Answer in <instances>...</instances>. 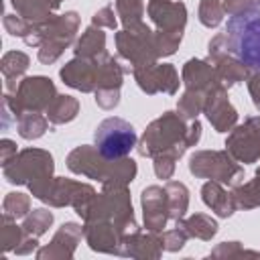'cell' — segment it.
Here are the masks:
<instances>
[{"mask_svg":"<svg viewBox=\"0 0 260 260\" xmlns=\"http://www.w3.org/2000/svg\"><path fill=\"white\" fill-rule=\"evenodd\" d=\"M30 65V57L22 51H8L2 55L0 59V71L4 75V91L6 93H14L22 75L26 73Z\"/></svg>","mask_w":260,"mask_h":260,"instance_id":"obj_24","label":"cell"},{"mask_svg":"<svg viewBox=\"0 0 260 260\" xmlns=\"http://www.w3.org/2000/svg\"><path fill=\"white\" fill-rule=\"evenodd\" d=\"M16 154H18V150H16V142L10 140V138H2V140H0V165L6 167Z\"/></svg>","mask_w":260,"mask_h":260,"instance_id":"obj_44","label":"cell"},{"mask_svg":"<svg viewBox=\"0 0 260 260\" xmlns=\"http://www.w3.org/2000/svg\"><path fill=\"white\" fill-rule=\"evenodd\" d=\"M167 203H169V217L171 221H179L187 215L189 209V189L181 181H167L165 183Z\"/></svg>","mask_w":260,"mask_h":260,"instance_id":"obj_29","label":"cell"},{"mask_svg":"<svg viewBox=\"0 0 260 260\" xmlns=\"http://www.w3.org/2000/svg\"><path fill=\"white\" fill-rule=\"evenodd\" d=\"M187 240H189V234L179 223H175V228H171V230L160 232V244H162L165 252H179L187 244Z\"/></svg>","mask_w":260,"mask_h":260,"instance_id":"obj_40","label":"cell"},{"mask_svg":"<svg viewBox=\"0 0 260 260\" xmlns=\"http://www.w3.org/2000/svg\"><path fill=\"white\" fill-rule=\"evenodd\" d=\"M100 59H83V57H73L71 61H67L61 71L59 77L67 87H73L81 93H93L98 87V75H100Z\"/></svg>","mask_w":260,"mask_h":260,"instance_id":"obj_16","label":"cell"},{"mask_svg":"<svg viewBox=\"0 0 260 260\" xmlns=\"http://www.w3.org/2000/svg\"><path fill=\"white\" fill-rule=\"evenodd\" d=\"M43 2H45V4H47L51 10H57V8L63 4V0H43Z\"/></svg>","mask_w":260,"mask_h":260,"instance_id":"obj_48","label":"cell"},{"mask_svg":"<svg viewBox=\"0 0 260 260\" xmlns=\"http://www.w3.org/2000/svg\"><path fill=\"white\" fill-rule=\"evenodd\" d=\"M53 171V154L43 148H22L6 167H2V175L8 183L28 187L30 195L43 203L55 181Z\"/></svg>","mask_w":260,"mask_h":260,"instance_id":"obj_3","label":"cell"},{"mask_svg":"<svg viewBox=\"0 0 260 260\" xmlns=\"http://www.w3.org/2000/svg\"><path fill=\"white\" fill-rule=\"evenodd\" d=\"M114 43H116V53L120 61L128 67L130 73H134L136 69L148 67L160 59L154 30L144 22L118 30L114 35Z\"/></svg>","mask_w":260,"mask_h":260,"instance_id":"obj_6","label":"cell"},{"mask_svg":"<svg viewBox=\"0 0 260 260\" xmlns=\"http://www.w3.org/2000/svg\"><path fill=\"white\" fill-rule=\"evenodd\" d=\"M67 169L75 175L93 179L102 185H130L136 179L138 167L130 156L108 158L93 144H79L67 154Z\"/></svg>","mask_w":260,"mask_h":260,"instance_id":"obj_2","label":"cell"},{"mask_svg":"<svg viewBox=\"0 0 260 260\" xmlns=\"http://www.w3.org/2000/svg\"><path fill=\"white\" fill-rule=\"evenodd\" d=\"M223 14H225V10H223L221 0H201L199 2L197 18L203 26H207V28L219 26L221 20H223Z\"/></svg>","mask_w":260,"mask_h":260,"instance_id":"obj_38","label":"cell"},{"mask_svg":"<svg viewBox=\"0 0 260 260\" xmlns=\"http://www.w3.org/2000/svg\"><path fill=\"white\" fill-rule=\"evenodd\" d=\"M95 195L98 193L89 183H81V181H73V179H65V177H55L45 203L51 207H73L75 213L83 219Z\"/></svg>","mask_w":260,"mask_h":260,"instance_id":"obj_12","label":"cell"},{"mask_svg":"<svg viewBox=\"0 0 260 260\" xmlns=\"http://www.w3.org/2000/svg\"><path fill=\"white\" fill-rule=\"evenodd\" d=\"M144 10H146L144 0H116V14L120 16V22L124 24V28L140 24Z\"/></svg>","mask_w":260,"mask_h":260,"instance_id":"obj_36","label":"cell"},{"mask_svg":"<svg viewBox=\"0 0 260 260\" xmlns=\"http://www.w3.org/2000/svg\"><path fill=\"white\" fill-rule=\"evenodd\" d=\"M116 256L136 258V260H158L162 256L160 234H154L148 230L146 232L136 230V232L120 238Z\"/></svg>","mask_w":260,"mask_h":260,"instance_id":"obj_20","label":"cell"},{"mask_svg":"<svg viewBox=\"0 0 260 260\" xmlns=\"http://www.w3.org/2000/svg\"><path fill=\"white\" fill-rule=\"evenodd\" d=\"M175 223L185 228L189 238H197V240H203V242H209L219 230L217 221L207 213H191V215H185L183 219H179Z\"/></svg>","mask_w":260,"mask_h":260,"instance_id":"obj_28","label":"cell"},{"mask_svg":"<svg viewBox=\"0 0 260 260\" xmlns=\"http://www.w3.org/2000/svg\"><path fill=\"white\" fill-rule=\"evenodd\" d=\"M140 205H142V221L148 232L160 234L167 223H169V203H167V193L165 187L160 185H148L142 189L140 195Z\"/></svg>","mask_w":260,"mask_h":260,"instance_id":"obj_19","label":"cell"},{"mask_svg":"<svg viewBox=\"0 0 260 260\" xmlns=\"http://www.w3.org/2000/svg\"><path fill=\"white\" fill-rule=\"evenodd\" d=\"M79 100L67 93H57V98L51 102V106L47 108V118L51 124L61 126V124H69L77 118L79 114Z\"/></svg>","mask_w":260,"mask_h":260,"instance_id":"obj_27","label":"cell"},{"mask_svg":"<svg viewBox=\"0 0 260 260\" xmlns=\"http://www.w3.org/2000/svg\"><path fill=\"white\" fill-rule=\"evenodd\" d=\"M211 258H244V256H250V258H260V252L258 250H246L240 242H221L217 244L211 254Z\"/></svg>","mask_w":260,"mask_h":260,"instance_id":"obj_39","label":"cell"},{"mask_svg":"<svg viewBox=\"0 0 260 260\" xmlns=\"http://www.w3.org/2000/svg\"><path fill=\"white\" fill-rule=\"evenodd\" d=\"M205 100H207V91H201V89H185L183 95L179 98L177 102V112L187 120H195L199 114H203V106H205Z\"/></svg>","mask_w":260,"mask_h":260,"instance_id":"obj_32","label":"cell"},{"mask_svg":"<svg viewBox=\"0 0 260 260\" xmlns=\"http://www.w3.org/2000/svg\"><path fill=\"white\" fill-rule=\"evenodd\" d=\"M246 83H248V91H250L252 104L260 110V71H252L250 77L246 79Z\"/></svg>","mask_w":260,"mask_h":260,"instance_id":"obj_46","label":"cell"},{"mask_svg":"<svg viewBox=\"0 0 260 260\" xmlns=\"http://www.w3.org/2000/svg\"><path fill=\"white\" fill-rule=\"evenodd\" d=\"M91 24L98 26V28H110V30H116V28H118V18H116V14H114L112 4L100 8V10L91 16Z\"/></svg>","mask_w":260,"mask_h":260,"instance_id":"obj_43","label":"cell"},{"mask_svg":"<svg viewBox=\"0 0 260 260\" xmlns=\"http://www.w3.org/2000/svg\"><path fill=\"white\" fill-rule=\"evenodd\" d=\"M26 238V232L22 225L16 223L14 217L2 213V221H0V248L2 252H14V248Z\"/></svg>","mask_w":260,"mask_h":260,"instance_id":"obj_33","label":"cell"},{"mask_svg":"<svg viewBox=\"0 0 260 260\" xmlns=\"http://www.w3.org/2000/svg\"><path fill=\"white\" fill-rule=\"evenodd\" d=\"M2 24H4V28H6V32L8 35H12V37H18V39H26V35L35 28V24H30V22H26L22 16H18L16 12L12 14V12H6L4 14V18H2Z\"/></svg>","mask_w":260,"mask_h":260,"instance_id":"obj_41","label":"cell"},{"mask_svg":"<svg viewBox=\"0 0 260 260\" xmlns=\"http://www.w3.org/2000/svg\"><path fill=\"white\" fill-rule=\"evenodd\" d=\"M134 81L136 85L146 93V95H154V93H169L175 95L179 91V73L175 69V65L171 63H152L148 67L136 69L134 73Z\"/></svg>","mask_w":260,"mask_h":260,"instance_id":"obj_15","label":"cell"},{"mask_svg":"<svg viewBox=\"0 0 260 260\" xmlns=\"http://www.w3.org/2000/svg\"><path fill=\"white\" fill-rule=\"evenodd\" d=\"M130 73L128 67L120 61L116 55H102L100 59V75H98V87L93 91V100L98 108L102 110H114L120 104V87L124 81V75Z\"/></svg>","mask_w":260,"mask_h":260,"instance_id":"obj_11","label":"cell"},{"mask_svg":"<svg viewBox=\"0 0 260 260\" xmlns=\"http://www.w3.org/2000/svg\"><path fill=\"white\" fill-rule=\"evenodd\" d=\"M87 219H108L116 225L120 238L140 230L138 221L134 217V207H132V197L128 191V185H104L102 193H98L83 217Z\"/></svg>","mask_w":260,"mask_h":260,"instance_id":"obj_4","label":"cell"},{"mask_svg":"<svg viewBox=\"0 0 260 260\" xmlns=\"http://www.w3.org/2000/svg\"><path fill=\"white\" fill-rule=\"evenodd\" d=\"M181 81L185 83V89H201L207 93L221 85L215 67L207 59H189L181 69Z\"/></svg>","mask_w":260,"mask_h":260,"instance_id":"obj_22","label":"cell"},{"mask_svg":"<svg viewBox=\"0 0 260 260\" xmlns=\"http://www.w3.org/2000/svg\"><path fill=\"white\" fill-rule=\"evenodd\" d=\"M223 32L234 55L252 71H260V8H248L232 16Z\"/></svg>","mask_w":260,"mask_h":260,"instance_id":"obj_5","label":"cell"},{"mask_svg":"<svg viewBox=\"0 0 260 260\" xmlns=\"http://www.w3.org/2000/svg\"><path fill=\"white\" fill-rule=\"evenodd\" d=\"M49 128V118L43 112H22L16 118V130L18 136L24 140H37L41 138Z\"/></svg>","mask_w":260,"mask_h":260,"instance_id":"obj_30","label":"cell"},{"mask_svg":"<svg viewBox=\"0 0 260 260\" xmlns=\"http://www.w3.org/2000/svg\"><path fill=\"white\" fill-rule=\"evenodd\" d=\"M79 26H81V18L75 10L55 14L49 22L41 24L43 43L39 47V61L43 65H53L65 53V49L75 45Z\"/></svg>","mask_w":260,"mask_h":260,"instance_id":"obj_7","label":"cell"},{"mask_svg":"<svg viewBox=\"0 0 260 260\" xmlns=\"http://www.w3.org/2000/svg\"><path fill=\"white\" fill-rule=\"evenodd\" d=\"M203 114L215 132H230L238 124V110L232 106L230 95H228V87L223 83L213 87L207 93Z\"/></svg>","mask_w":260,"mask_h":260,"instance_id":"obj_18","label":"cell"},{"mask_svg":"<svg viewBox=\"0 0 260 260\" xmlns=\"http://www.w3.org/2000/svg\"><path fill=\"white\" fill-rule=\"evenodd\" d=\"M30 211V197L26 193H18V191H10L6 193L4 201H2V213L14 217V219H24Z\"/></svg>","mask_w":260,"mask_h":260,"instance_id":"obj_37","label":"cell"},{"mask_svg":"<svg viewBox=\"0 0 260 260\" xmlns=\"http://www.w3.org/2000/svg\"><path fill=\"white\" fill-rule=\"evenodd\" d=\"M93 142L98 150L108 158H124L136 148L138 136L134 126L118 116H110L102 120L93 132Z\"/></svg>","mask_w":260,"mask_h":260,"instance_id":"obj_10","label":"cell"},{"mask_svg":"<svg viewBox=\"0 0 260 260\" xmlns=\"http://www.w3.org/2000/svg\"><path fill=\"white\" fill-rule=\"evenodd\" d=\"M211 65L215 67L217 77H219V81H221L225 87H232V85H238V83L246 81V79L250 77V73H252V69L246 67L232 51L225 53V55H221L219 59H215Z\"/></svg>","mask_w":260,"mask_h":260,"instance_id":"obj_25","label":"cell"},{"mask_svg":"<svg viewBox=\"0 0 260 260\" xmlns=\"http://www.w3.org/2000/svg\"><path fill=\"white\" fill-rule=\"evenodd\" d=\"M73 53L75 57H83V59H95L106 55V32L98 26H87L81 37L75 41L73 45Z\"/></svg>","mask_w":260,"mask_h":260,"instance_id":"obj_26","label":"cell"},{"mask_svg":"<svg viewBox=\"0 0 260 260\" xmlns=\"http://www.w3.org/2000/svg\"><path fill=\"white\" fill-rule=\"evenodd\" d=\"M146 14L154 24V30L183 39L187 24V6L181 0H148Z\"/></svg>","mask_w":260,"mask_h":260,"instance_id":"obj_14","label":"cell"},{"mask_svg":"<svg viewBox=\"0 0 260 260\" xmlns=\"http://www.w3.org/2000/svg\"><path fill=\"white\" fill-rule=\"evenodd\" d=\"M10 4L14 6V12L30 24H45L55 16L43 0H10Z\"/></svg>","mask_w":260,"mask_h":260,"instance_id":"obj_31","label":"cell"},{"mask_svg":"<svg viewBox=\"0 0 260 260\" xmlns=\"http://www.w3.org/2000/svg\"><path fill=\"white\" fill-rule=\"evenodd\" d=\"M225 150L242 165H252L260 158V114L248 116L244 124H236L230 130Z\"/></svg>","mask_w":260,"mask_h":260,"instance_id":"obj_13","label":"cell"},{"mask_svg":"<svg viewBox=\"0 0 260 260\" xmlns=\"http://www.w3.org/2000/svg\"><path fill=\"white\" fill-rule=\"evenodd\" d=\"M252 6L254 8H260V0H252Z\"/></svg>","mask_w":260,"mask_h":260,"instance_id":"obj_50","label":"cell"},{"mask_svg":"<svg viewBox=\"0 0 260 260\" xmlns=\"http://www.w3.org/2000/svg\"><path fill=\"white\" fill-rule=\"evenodd\" d=\"M177 160L179 158H175L173 154H169V152H162V154H156L154 158H152V169H154V175L158 177V179H171L173 177V173H175V169H177Z\"/></svg>","mask_w":260,"mask_h":260,"instance_id":"obj_42","label":"cell"},{"mask_svg":"<svg viewBox=\"0 0 260 260\" xmlns=\"http://www.w3.org/2000/svg\"><path fill=\"white\" fill-rule=\"evenodd\" d=\"M189 173L197 179L219 181L228 187L244 179V167L228 150H195L189 156Z\"/></svg>","mask_w":260,"mask_h":260,"instance_id":"obj_8","label":"cell"},{"mask_svg":"<svg viewBox=\"0 0 260 260\" xmlns=\"http://www.w3.org/2000/svg\"><path fill=\"white\" fill-rule=\"evenodd\" d=\"M201 199L203 203L217 215V217H232L238 207L234 201V193L225 189L223 183L219 181H207L201 187Z\"/></svg>","mask_w":260,"mask_h":260,"instance_id":"obj_23","label":"cell"},{"mask_svg":"<svg viewBox=\"0 0 260 260\" xmlns=\"http://www.w3.org/2000/svg\"><path fill=\"white\" fill-rule=\"evenodd\" d=\"M53 219H55L53 211H49L47 207H37V209H30L28 215L22 219V228L26 234L41 238L53 225Z\"/></svg>","mask_w":260,"mask_h":260,"instance_id":"obj_35","label":"cell"},{"mask_svg":"<svg viewBox=\"0 0 260 260\" xmlns=\"http://www.w3.org/2000/svg\"><path fill=\"white\" fill-rule=\"evenodd\" d=\"M201 130L203 126L197 118L187 124V120L179 112H165L146 126L136 144V150L140 156L146 158H154L162 152L181 158L191 146L199 142Z\"/></svg>","mask_w":260,"mask_h":260,"instance_id":"obj_1","label":"cell"},{"mask_svg":"<svg viewBox=\"0 0 260 260\" xmlns=\"http://www.w3.org/2000/svg\"><path fill=\"white\" fill-rule=\"evenodd\" d=\"M37 250H39V238L26 234V238L14 248V254H18V256H26V254H32V252H37Z\"/></svg>","mask_w":260,"mask_h":260,"instance_id":"obj_47","label":"cell"},{"mask_svg":"<svg viewBox=\"0 0 260 260\" xmlns=\"http://www.w3.org/2000/svg\"><path fill=\"white\" fill-rule=\"evenodd\" d=\"M83 238L93 252H102V254H116L120 244V234L116 225L108 219L83 221Z\"/></svg>","mask_w":260,"mask_h":260,"instance_id":"obj_21","label":"cell"},{"mask_svg":"<svg viewBox=\"0 0 260 260\" xmlns=\"http://www.w3.org/2000/svg\"><path fill=\"white\" fill-rule=\"evenodd\" d=\"M234 201L238 209H256L260 207V185L256 179L234 185Z\"/></svg>","mask_w":260,"mask_h":260,"instance_id":"obj_34","label":"cell"},{"mask_svg":"<svg viewBox=\"0 0 260 260\" xmlns=\"http://www.w3.org/2000/svg\"><path fill=\"white\" fill-rule=\"evenodd\" d=\"M57 98V87L47 75H28L22 77L14 93L2 95L8 102L10 110L18 118L22 112H47L51 102Z\"/></svg>","mask_w":260,"mask_h":260,"instance_id":"obj_9","label":"cell"},{"mask_svg":"<svg viewBox=\"0 0 260 260\" xmlns=\"http://www.w3.org/2000/svg\"><path fill=\"white\" fill-rule=\"evenodd\" d=\"M254 179H256V183H258V185H260V167H258V169H256V173H254Z\"/></svg>","mask_w":260,"mask_h":260,"instance_id":"obj_49","label":"cell"},{"mask_svg":"<svg viewBox=\"0 0 260 260\" xmlns=\"http://www.w3.org/2000/svg\"><path fill=\"white\" fill-rule=\"evenodd\" d=\"M221 4H223V10L228 16H236V14L246 12L248 8H254L252 0H221Z\"/></svg>","mask_w":260,"mask_h":260,"instance_id":"obj_45","label":"cell"},{"mask_svg":"<svg viewBox=\"0 0 260 260\" xmlns=\"http://www.w3.org/2000/svg\"><path fill=\"white\" fill-rule=\"evenodd\" d=\"M81 238H83V225L75 221H65L55 232L51 242L37 250V258L39 260H69L75 256V250Z\"/></svg>","mask_w":260,"mask_h":260,"instance_id":"obj_17","label":"cell"}]
</instances>
